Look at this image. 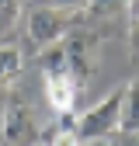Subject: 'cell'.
Here are the masks:
<instances>
[{
    "label": "cell",
    "instance_id": "cell-1",
    "mask_svg": "<svg viewBox=\"0 0 139 146\" xmlns=\"http://www.w3.org/2000/svg\"><path fill=\"white\" fill-rule=\"evenodd\" d=\"M42 84H45V101L56 115H73L77 98L83 90V80H77V73L66 66L59 56V49H45V66H42Z\"/></svg>",
    "mask_w": 139,
    "mask_h": 146
},
{
    "label": "cell",
    "instance_id": "cell-2",
    "mask_svg": "<svg viewBox=\"0 0 139 146\" xmlns=\"http://www.w3.org/2000/svg\"><path fill=\"white\" fill-rule=\"evenodd\" d=\"M122 98H125V84H118L111 94H104L97 104H91L87 111L73 115V125L83 143H97L118 132V118H122Z\"/></svg>",
    "mask_w": 139,
    "mask_h": 146
},
{
    "label": "cell",
    "instance_id": "cell-3",
    "mask_svg": "<svg viewBox=\"0 0 139 146\" xmlns=\"http://www.w3.org/2000/svg\"><path fill=\"white\" fill-rule=\"evenodd\" d=\"M70 35V11L59 7H35L28 14V38L38 49H52Z\"/></svg>",
    "mask_w": 139,
    "mask_h": 146
},
{
    "label": "cell",
    "instance_id": "cell-4",
    "mask_svg": "<svg viewBox=\"0 0 139 146\" xmlns=\"http://www.w3.org/2000/svg\"><path fill=\"white\" fill-rule=\"evenodd\" d=\"M38 139H42V125H38V118H35V111L24 101L7 104L0 146H38Z\"/></svg>",
    "mask_w": 139,
    "mask_h": 146
},
{
    "label": "cell",
    "instance_id": "cell-5",
    "mask_svg": "<svg viewBox=\"0 0 139 146\" xmlns=\"http://www.w3.org/2000/svg\"><path fill=\"white\" fill-rule=\"evenodd\" d=\"M118 136L139 143V80L125 84V98H122V118H118Z\"/></svg>",
    "mask_w": 139,
    "mask_h": 146
},
{
    "label": "cell",
    "instance_id": "cell-6",
    "mask_svg": "<svg viewBox=\"0 0 139 146\" xmlns=\"http://www.w3.org/2000/svg\"><path fill=\"white\" fill-rule=\"evenodd\" d=\"M45 146H83L77 125H73V115H59V122L45 132Z\"/></svg>",
    "mask_w": 139,
    "mask_h": 146
},
{
    "label": "cell",
    "instance_id": "cell-7",
    "mask_svg": "<svg viewBox=\"0 0 139 146\" xmlns=\"http://www.w3.org/2000/svg\"><path fill=\"white\" fill-rule=\"evenodd\" d=\"M24 59H21V49L14 42H0V84H11L17 73H21Z\"/></svg>",
    "mask_w": 139,
    "mask_h": 146
},
{
    "label": "cell",
    "instance_id": "cell-8",
    "mask_svg": "<svg viewBox=\"0 0 139 146\" xmlns=\"http://www.w3.org/2000/svg\"><path fill=\"white\" fill-rule=\"evenodd\" d=\"M129 0H87V7L91 11H97V14H115V11H122Z\"/></svg>",
    "mask_w": 139,
    "mask_h": 146
},
{
    "label": "cell",
    "instance_id": "cell-9",
    "mask_svg": "<svg viewBox=\"0 0 139 146\" xmlns=\"http://www.w3.org/2000/svg\"><path fill=\"white\" fill-rule=\"evenodd\" d=\"M17 11H21V0H0V25H11Z\"/></svg>",
    "mask_w": 139,
    "mask_h": 146
},
{
    "label": "cell",
    "instance_id": "cell-10",
    "mask_svg": "<svg viewBox=\"0 0 139 146\" xmlns=\"http://www.w3.org/2000/svg\"><path fill=\"white\" fill-rule=\"evenodd\" d=\"M129 56L139 63V17H132V28H129Z\"/></svg>",
    "mask_w": 139,
    "mask_h": 146
},
{
    "label": "cell",
    "instance_id": "cell-11",
    "mask_svg": "<svg viewBox=\"0 0 139 146\" xmlns=\"http://www.w3.org/2000/svg\"><path fill=\"white\" fill-rule=\"evenodd\" d=\"M49 7H59V11H70V14H77L87 7V0H49Z\"/></svg>",
    "mask_w": 139,
    "mask_h": 146
},
{
    "label": "cell",
    "instance_id": "cell-12",
    "mask_svg": "<svg viewBox=\"0 0 139 146\" xmlns=\"http://www.w3.org/2000/svg\"><path fill=\"white\" fill-rule=\"evenodd\" d=\"M4 118H7V101H0V132H4Z\"/></svg>",
    "mask_w": 139,
    "mask_h": 146
}]
</instances>
